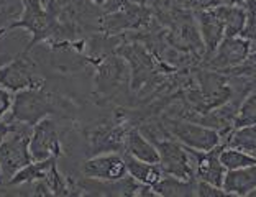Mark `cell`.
Segmentation results:
<instances>
[{
    "label": "cell",
    "instance_id": "1",
    "mask_svg": "<svg viewBox=\"0 0 256 197\" xmlns=\"http://www.w3.org/2000/svg\"><path fill=\"white\" fill-rule=\"evenodd\" d=\"M58 112H60V97L46 94L40 88L23 89L16 92L14 97L8 124L18 122V124H28L33 126L40 120Z\"/></svg>",
    "mask_w": 256,
    "mask_h": 197
},
{
    "label": "cell",
    "instance_id": "2",
    "mask_svg": "<svg viewBox=\"0 0 256 197\" xmlns=\"http://www.w3.org/2000/svg\"><path fill=\"white\" fill-rule=\"evenodd\" d=\"M32 130L33 126L28 124H12L8 135L0 143V166H2L5 182H8L22 168L33 161L30 153Z\"/></svg>",
    "mask_w": 256,
    "mask_h": 197
},
{
    "label": "cell",
    "instance_id": "3",
    "mask_svg": "<svg viewBox=\"0 0 256 197\" xmlns=\"http://www.w3.org/2000/svg\"><path fill=\"white\" fill-rule=\"evenodd\" d=\"M156 148L160 153L162 174L176 176L179 179H196L199 150L181 146L176 142H160Z\"/></svg>",
    "mask_w": 256,
    "mask_h": 197
},
{
    "label": "cell",
    "instance_id": "4",
    "mask_svg": "<svg viewBox=\"0 0 256 197\" xmlns=\"http://www.w3.org/2000/svg\"><path fill=\"white\" fill-rule=\"evenodd\" d=\"M166 126L171 132V135L176 136L182 144L199 150V152H208L220 143L218 133L208 126H200L181 120H168Z\"/></svg>",
    "mask_w": 256,
    "mask_h": 197
},
{
    "label": "cell",
    "instance_id": "5",
    "mask_svg": "<svg viewBox=\"0 0 256 197\" xmlns=\"http://www.w3.org/2000/svg\"><path fill=\"white\" fill-rule=\"evenodd\" d=\"M0 84L8 90H23L42 88V79L34 72L33 62L25 54H18L8 64L0 68Z\"/></svg>",
    "mask_w": 256,
    "mask_h": 197
},
{
    "label": "cell",
    "instance_id": "6",
    "mask_svg": "<svg viewBox=\"0 0 256 197\" xmlns=\"http://www.w3.org/2000/svg\"><path fill=\"white\" fill-rule=\"evenodd\" d=\"M30 153L33 156V161L56 158L61 153L56 125L51 118L46 117L40 120L36 125H33L30 138Z\"/></svg>",
    "mask_w": 256,
    "mask_h": 197
},
{
    "label": "cell",
    "instance_id": "7",
    "mask_svg": "<svg viewBox=\"0 0 256 197\" xmlns=\"http://www.w3.org/2000/svg\"><path fill=\"white\" fill-rule=\"evenodd\" d=\"M82 174L97 181H117L128 174L125 160L122 154L107 153L87 160L82 164Z\"/></svg>",
    "mask_w": 256,
    "mask_h": 197
},
{
    "label": "cell",
    "instance_id": "8",
    "mask_svg": "<svg viewBox=\"0 0 256 197\" xmlns=\"http://www.w3.org/2000/svg\"><path fill=\"white\" fill-rule=\"evenodd\" d=\"M252 48V42L240 36H225L220 42L218 48L214 51V56L208 66L214 69L236 68L246 61Z\"/></svg>",
    "mask_w": 256,
    "mask_h": 197
},
{
    "label": "cell",
    "instance_id": "9",
    "mask_svg": "<svg viewBox=\"0 0 256 197\" xmlns=\"http://www.w3.org/2000/svg\"><path fill=\"white\" fill-rule=\"evenodd\" d=\"M224 148L225 146H222V144H217L208 152H199L196 168V176L199 181H206L217 188H224L226 168L220 161V153H222Z\"/></svg>",
    "mask_w": 256,
    "mask_h": 197
},
{
    "label": "cell",
    "instance_id": "10",
    "mask_svg": "<svg viewBox=\"0 0 256 197\" xmlns=\"http://www.w3.org/2000/svg\"><path fill=\"white\" fill-rule=\"evenodd\" d=\"M224 189L228 196H250L256 189V164L240 170H228L224 179Z\"/></svg>",
    "mask_w": 256,
    "mask_h": 197
},
{
    "label": "cell",
    "instance_id": "11",
    "mask_svg": "<svg viewBox=\"0 0 256 197\" xmlns=\"http://www.w3.org/2000/svg\"><path fill=\"white\" fill-rule=\"evenodd\" d=\"M199 23L204 43L207 46L208 53H214L218 48L220 42L225 38V26L215 8L202 10L199 14Z\"/></svg>",
    "mask_w": 256,
    "mask_h": 197
},
{
    "label": "cell",
    "instance_id": "12",
    "mask_svg": "<svg viewBox=\"0 0 256 197\" xmlns=\"http://www.w3.org/2000/svg\"><path fill=\"white\" fill-rule=\"evenodd\" d=\"M124 160H125L128 174L132 178H135L140 184H150V186H154V184L162 178V170L160 164L138 160L128 153L124 154Z\"/></svg>",
    "mask_w": 256,
    "mask_h": 197
},
{
    "label": "cell",
    "instance_id": "13",
    "mask_svg": "<svg viewBox=\"0 0 256 197\" xmlns=\"http://www.w3.org/2000/svg\"><path fill=\"white\" fill-rule=\"evenodd\" d=\"M153 189L158 196L166 197H186V196H197V179H179L176 176L164 174Z\"/></svg>",
    "mask_w": 256,
    "mask_h": 197
},
{
    "label": "cell",
    "instance_id": "14",
    "mask_svg": "<svg viewBox=\"0 0 256 197\" xmlns=\"http://www.w3.org/2000/svg\"><path fill=\"white\" fill-rule=\"evenodd\" d=\"M125 150L128 154L135 156L138 160L148 161V163L160 164L158 148L153 143H150L138 130H130L125 138Z\"/></svg>",
    "mask_w": 256,
    "mask_h": 197
},
{
    "label": "cell",
    "instance_id": "15",
    "mask_svg": "<svg viewBox=\"0 0 256 197\" xmlns=\"http://www.w3.org/2000/svg\"><path fill=\"white\" fill-rule=\"evenodd\" d=\"M217 14L224 22L225 36H238L242 34L246 25V12L245 7H232V5H218L215 7Z\"/></svg>",
    "mask_w": 256,
    "mask_h": 197
},
{
    "label": "cell",
    "instance_id": "16",
    "mask_svg": "<svg viewBox=\"0 0 256 197\" xmlns=\"http://www.w3.org/2000/svg\"><path fill=\"white\" fill-rule=\"evenodd\" d=\"M56 164V158H48L42 161H32L30 164L16 172L8 181V184H23V182H36L40 179L46 178L50 170Z\"/></svg>",
    "mask_w": 256,
    "mask_h": 197
},
{
    "label": "cell",
    "instance_id": "17",
    "mask_svg": "<svg viewBox=\"0 0 256 197\" xmlns=\"http://www.w3.org/2000/svg\"><path fill=\"white\" fill-rule=\"evenodd\" d=\"M228 146L246 152L256 158V125L238 126V130L228 138Z\"/></svg>",
    "mask_w": 256,
    "mask_h": 197
},
{
    "label": "cell",
    "instance_id": "18",
    "mask_svg": "<svg viewBox=\"0 0 256 197\" xmlns=\"http://www.w3.org/2000/svg\"><path fill=\"white\" fill-rule=\"evenodd\" d=\"M220 161L222 164L228 170H240V168H245L250 164H256V158L253 154H250L246 152H242L238 148H224L222 153H220Z\"/></svg>",
    "mask_w": 256,
    "mask_h": 197
},
{
    "label": "cell",
    "instance_id": "19",
    "mask_svg": "<svg viewBox=\"0 0 256 197\" xmlns=\"http://www.w3.org/2000/svg\"><path fill=\"white\" fill-rule=\"evenodd\" d=\"M245 12H246V25L243 28L242 36L256 43V0H246Z\"/></svg>",
    "mask_w": 256,
    "mask_h": 197
},
{
    "label": "cell",
    "instance_id": "20",
    "mask_svg": "<svg viewBox=\"0 0 256 197\" xmlns=\"http://www.w3.org/2000/svg\"><path fill=\"white\" fill-rule=\"evenodd\" d=\"M245 125H256V92L246 98V102L242 107L240 117L236 118V126Z\"/></svg>",
    "mask_w": 256,
    "mask_h": 197
},
{
    "label": "cell",
    "instance_id": "21",
    "mask_svg": "<svg viewBox=\"0 0 256 197\" xmlns=\"http://www.w3.org/2000/svg\"><path fill=\"white\" fill-rule=\"evenodd\" d=\"M197 196L200 197H224V196H228L225 192L224 188H217L214 184H208L206 181H199L197 179Z\"/></svg>",
    "mask_w": 256,
    "mask_h": 197
},
{
    "label": "cell",
    "instance_id": "22",
    "mask_svg": "<svg viewBox=\"0 0 256 197\" xmlns=\"http://www.w3.org/2000/svg\"><path fill=\"white\" fill-rule=\"evenodd\" d=\"M12 106H14V96H12V92L5 88H0V120L5 115H8Z\"/></svg>",
    "mask_w": 256,
    "mask_h": 197
},
{
    "label": "cell",
    "instance_id": "23",
    "mask_svg": "<svg viewBox=\"0 0 256 197\" xmlns=\"http://www.w3.org/2000/svg\"><path fill=\"white\" fill-rule=\"evenodd\" d=\"M192 7L200 8V10H208V8H215L218 5H222V0H189Z\"/></svg>",
    "mask_w": 256,
    "mask_h": 197
},
{
    "label": "cell",
    "instance_id": "24",
    "mask_svg": "<svg viewBox=\"0 0 256 197\" xmlns=\"http://www.w3.org/2000/svg\"><path fill=\"white\" fill-rule=\"evenodd\" d=\"M10 128H12V124H5V122L0 120V143H2L4 138L8 135Z\"/></svg>",
    "mask_w": 256,
    "mask_h": 197
},
{
    "label": "cell",
    "instance_id": "25",
    "mask_svg": "<svg viewBox=\"0 0 256 197\" xmlns=\"http://www.w3.org/2000/svg\"><path fill=\"white\" fill-rule=\"evenodd\" d=\"M225 5H232V7H243L246 0H222Z\"/></svg>",
    "mask_w": 256,
    "mask_h": 197
},
{
    "label": "cell",
    "instance_id": "26",
    "mask_svg": "<svg viewBox=\"0 0 256 197\" xmlns=\"http://www.w3.org/2000/svg\"><path fill=\"white\" fill-rule=\"evenodd\" d=\"M5 182V178H4V171H2V166H0V184Z\"/></svg>",
    "mask_w": 256,
    "mask_h": 197
}]
</instances>
